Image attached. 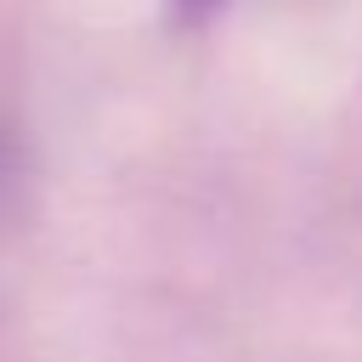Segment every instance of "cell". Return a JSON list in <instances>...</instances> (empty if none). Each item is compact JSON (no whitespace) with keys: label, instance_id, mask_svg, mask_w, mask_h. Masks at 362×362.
I'll return each mask as SVG.
<instances>
[{"label":"cell","instance_id":"obj_1","mask_svg":"<svg viewBox=\"0 0 362 362\" xmlns=\"http://www.w3.org/2000/svg\"><path fill=\"white\" fill-rule=\"evenodd\" d=\"M226 0H170V23L175 28H204Z\"/></svg>","mask_w":362,"mask_h":362}]
</instances>
